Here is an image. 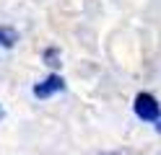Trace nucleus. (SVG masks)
I'll list each match as a JSON object with an SVG mask.
<instances>
[{
  "instance_id": "nucleus-4",
  "label": "nucleus",
  "mask_w": 161,
  "mask_h": 155,
  "mask_svg": "<svg viewBox=\"0 0 161 155\" xmlns=\"http://www.w3.org/2000/svg\"><path fill=\"white\" fill-rule=\"evenodd\" d=\"M44 62H47L49 67H57V65H60V52H57V49H47V52H44Z\"/></svg>"
},
{
  "instance_id": "nucleus-3",
  "label": "nucleus",
  "mask_w": 161,
  "mask_h": 155,
  "mask_svg": "<svg viewBox=\"0 0 161 155\" xmlns=\"http://www.w3.org/2000/svg\"><path fill=\"white\" fill-rule=\"evenodd\" d=\"M16 41H18V31L13 26H0V47L11 49Z\"/></svg>"
},
{
  "instance_id": "nucleus-2",
  "label": "nucleus",
  "mask_w": 161,
  "mask_h": 155,
  "mask_svg": "<svg viewBox=\"0 0 161 155\" xmlns=\"http://www.w3.org/2000/svg\"><path fill=\"white\" fill-rule=\"evenodd\" d=\"M63 90H65V80L52 72V75H47L44 80H39L34 85V96L36 98H49V96H55V93H63Z\"/></svg>"
},
{
  "instance_id": "nucleus-1",
  "label": "nucleus",
  "mask_w": 161,
  "mask_h": 155,
  "mask_svg": "<svg viewBox=\"0 0 161 155\" xmlns=\"http://www.w3.org/2000/svg\"><path fill=\"white\" fill-rule=\"evenodd\" d=\"M133 111L143 121H161V106H158L156 96H151V93H138L133 101Z\"/></svg>"
},
{
  "instance_id": "nucleus-5",
  "label": "nucleus",
  "mask_w": 161,
  "mask_h": 155,
  "mask_svg": "<svg viewBox=\"0 0 161 155\" xmlns=\"http://www.w3.org/2000/svg\"><path fill=\"white\" fill-rule=\"evenodd\" d=\"M0 116H3V111H0Z\"/></svg>"
}]
</instances>
